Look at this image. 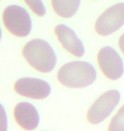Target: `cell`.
<instances>
[{
	"label": "cell",
	"mask_w": 124,
	"mask_h": 131,
	"mask_svg": "<svg viewBox=\"0 0 124 131\" xmlns=\"http://www.w3.org/2000/svg\"><path fill=\"white\" fill-rule=\"evenodd\" d=\"M124 25V3H119L107 9L95 23L97 33L108 36L117 32Z\"/></svg>",
	"instance_id": "cell-5"
},
{
	"label": "cell",
	"mask_w": 124,
	"mask_h": 131,
	"mask_svg": "<svg viewBox=\"0 0 124 131\" xmlns=\"http://www.w3.org/2000/svg\"><path fill=\"white\" fill-rule=\"evenodd\" d=\"M4 26L12 34L26 37L31 32V20L28 12L19 5H10L3 13Z\"/></svg>",
	"instance_id": "cell-3"
},
{
	"label": "cell",
	"mask_w": 124,
	"mask_h": 131,
	"mask_svg": "<svg viewBox=\"0 0 124 131\" xmlns=\"http://www.w3.org/2000/svg\"><path fill=\"white\" fill-rule=\"evenodd\" d=\"M25 2L38 16H43L46 14V9L42 0H25Z\"/></svg>",
	"instance_id": "cell-12"
},
{
	"label": "cell",
	"mask_w": 124,
	"mask_h": 131,
	"mask_svg": "<svg viewBox=\"0 0 124 131\" xmlns=\"http://www.w3.org/2000/svg\"><path fill=\"white\" fill-rule=\"evenodd\" d=\"M15 90L19 95L31 99H45L51 92V87L46 81L34 78H23L15 83Z\"/></svg>",
	"instance_id": "cell-7"
},
{
	"label": "cell",
	"mask_w": 124,
	"mask_h": 131,
	"mask_svg": "<svg viewBox=\"0 0 124 131\" xmlns=\"http://www.w3.org/2000/svg\"><path fill=\"white\" fill-rule=\"evenodd\" d=\"M23 56L33 68L40 72H49L56 65V56L49 43L42 39H33L25 45Z\"/></svg>",
	"instance_id": "cell-2"
},
{
	"label": "cell",
	"mask_w": 124,
	"mask_h": 131,
	"mask_svg": "<svg viewBox=\"0 0 124 131\" xmlns=\"http://www.w3.org/2000/svg\"><path fill=\"white\" fill-rule=\"evenodd\" d=\"M98 62L102 72L111 80H117L123 75L124 65L121 56L114 49L105 46L98 54Z\"/></svg>",
	"instance_id": "cell-6"
},
{
	"label": "cell",
	"mask_w": 124,
	"mask_h": 131,
	"mask_svg": "<svg viewBox=\"0 0 124 131\" xmlns=\"http://www.w3.org/2000/svg\"><path fill=\"white\" fill-rule=\"evenodd\" d=\"M1 36H2V31L0 29V40H1Z\"/></svg>",
	"instance_id": "cell-15"
},
{
	"label": "cell",
	"mask_w": 124,
	"mask_h": 131,
	"mask_svg": "<svg viewBox=\"0 0 124 131\" xmlns=\"http://www.w3.org/2000/svg\"><path fill=\"white\" fill-rule=\"evenodd\" d=\"M15 121L26 130L35 129L39 124V114L35 106L28 102H20L14 110Z\"/></svg>",
	"instance_id": "cell-9"
},
{
	"label": "cell",
	"mask_w": 124,
	"mask_h": 131,
	"mask_svg": "<svg viewBox=\"0 0 124 131\" xmlns=\"http://www.w3.org/2000/svg\"><path fill=\"white\" fill-rule=\"evenodd\" d=\"M8 129V119L6 112L4 106L0 104V131H6Z\"/></svg>",
	"instance_id": "cell-13"
},
{
	"label": "cell",
	"mask_w": 124,
	"mask_h": 131,
	"mask_svg": "<svg viewBox=\"0 0 124 131\" xmlns=\"http://www.w3.org/2000/svg\"><path fill=\"white\" fill-rule=\"evenodd\" d=\"M119 47L124 54V33L120 37V38H119Z\"/></svg>",
	"instance_id": "cell-14"
},
{
	"label": "cell",
	"mask_w": 124,
	"mask_h": 131,
	"mask_svg": "<svg viewBox=\"0 0 124 131\" xmlns=\"http://www.w3.org/2000/svg\"><path fill=\"white\" fill-rule=\"evenodd\" d=\"M81 0H52L54 12L63 18L73 16L80 6Z\"/></svg>",
	"instance_id": "cell-10"
},
{
	"label": "cell",
	"mask_w": 124,
	"mask_h": 131,
	"mask_svg": "<svg viewBox=\"0 0 124 131\" xmlns=\"http://www.w3.org/2000/svg\"><path fill=\"white\" fill-rule=\"evenodd\" d=\"M54 31L60 43L68 52L76 57L83 56L84 46L74 31L64 24L56 26Z\"/></svg>",
	"instance_id": "cell-8"
},
{
	"label": "cell",
	"mask_w": 124,
	"mask_h": 131,
	"mask_svg": "<svg viewBox=\"0 0 124 131\" xmlns=\"http://www.w3.org/2000/svg\"><path fill=\"white\" fill-rule=\"evenodd\" d=\"M120 93L117 90H110L96 100L89 108L87 117L92 124L101 123L111 113L120 101Z\"/></svg>",
	"instance_id": "cell-4"
},
{
	"label": "cell",
	"mask_w": 124,
	"mask_h": 131,
	"mask_svg": "<svg viewBox=\"0 0 124 131\" xmlns=\"http://www.w3.org/2000/svg\"><path fill=\"white\" fill-rule=\"evenodd\" d=\"M58 80L70 88H84L96 79V71L91 64L85 61H72L60 67Z\"/></svg>",
	"instance_id": "cell-1"
},
{
	"label": "cell",
	"mask_w": 124,
	"mask_h": 131,
	"mask_svg": "<svg viewBox=\"0 0 124 131\" xmlns=\"http://www.w3.org/2000/svg\"><path fill=\"white\" fill-rule=\"evenodd\" d=\"M108 129L110 131H124V106L111 119Z\"/></svg>",
	"instance_id": "cell-11"
}]
</instances>
